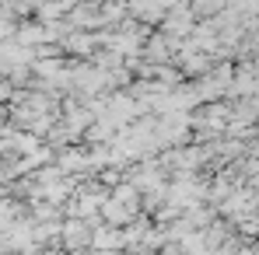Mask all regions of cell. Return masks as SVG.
I'll return each instance as SVG.
<instances>
[{
	"label": "cell",
	"instance_id": "1",
	"mask_svg": "<svg viewBox=\"0 0 259 255\" xmlns=\"http://www.w3.org/2000/svg\"><path fill=\"white\" fill-rule=\"evenodd\" d=\"M196 18H193V11H189V4H172L168 7V18L161 21V35L165 39H172L175 45H182V42H189L193 39V32H196Z\"/></svg>",
	"mask_w": 259,
	"mask_h": 255
},
{
	"label": "cell",
	"instance_id": "2",
	"mask_svg": "<svg viewBox=\"0 0 259 255\" xmlns=\"http://www.w3.org/2000/svg\"><path fill=\"white\" fill-rule=\"evenodd\" d=\"M91 238H95V227L88 220H63L60 224V248L67 255L91 252Z\"/></svg>",
	"mask_w": 259,
	"mask_h": 255
},
{
	"label": "cell",
	"instance_id": "3",
	"mask_svg": "<svg viewBox=\"0 0 259 255\" xmlns=\"http://www.w3.org/2000/svg\"><path fill=\"white\" fill-rule=\"evenodd\" d=\"M91 248H95V252H126V231L102 224V227H95Z\"/></svg>",
	"mask_w": 259,
	"mask_h": 255
},
{
	"label": "cell",
	"instance_id": "4",
	"mask_svg": "<svg viewBox=\"0 0 259 255\" xmlns=\"http://www.w3.org/2000/svg\"><path fill=\"white\" fill-rule=\"evenodd\" d=\"M224 7H228V4H221V0H200V4H189V11H193L196 21H214V18L224 14Z\"/></svg>",
	"mask_w": 259,
	"mask_h": 255
},
{
	"label": "cell",
	"instance_id": "5",
	"mask_svg": "<svg viewBox=\"0 0 259 255\" xmlns=\"http://www.w3.org/2000/svg\"><path fill=\"white\" fill-rule=\"evenodd\" d=\"M14 94H18V87L11 84L7 77H0V109H4L7 101H14Z\"/></svg>",
	"mask_w": 259,
	"mask_h": 255
}]
</instances>
